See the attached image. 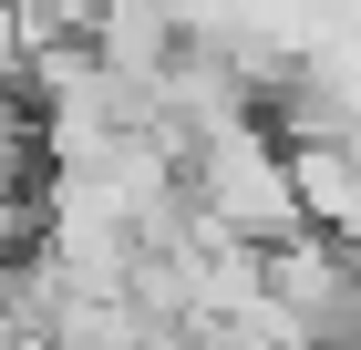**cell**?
Instances as JSON below:
<instances>
[{"instance_id": "6da1fadb", "label": "cell", "mask_w": 361, "mask_h": 350, "mask_svg": "<svg viewBox=\"0 0 361 350\" xmlns=\"http://www.w3.org/2000/svg\"><path fill=\"white\" fill-rule=\"evenodd\" d=\"M186 196H196V216H207L227 247H258V258L310 237V206H300V175H289V144H269L258 113L217 124V135L186 155Z\"/></svg>"}]
</instances>
